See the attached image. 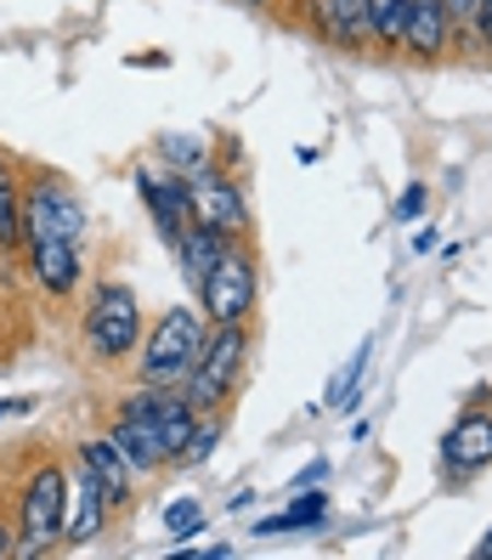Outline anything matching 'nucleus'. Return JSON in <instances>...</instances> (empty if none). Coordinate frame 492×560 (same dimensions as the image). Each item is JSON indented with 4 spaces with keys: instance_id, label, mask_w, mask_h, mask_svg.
<instances>
[{
    "instance_id": "nucleus-1",
    "label": "nucleus",
    "mask_w": 492,
    "mask_h": 560,
    "mask_svg": "<svg viewBox=\"0 0 492 560\" xmlns=\"http://www.w3.org/2000/svg\"><path fill=\"white\" fill-rule=\"evenodd\" d=\"M23 255L28 278L46 294H74L85 278V199L62 176L23 187Z\"/></svg>"
},
{
    "instance_id": "nucleus-2",
    "label": "nucleus",
    "mask_w": 492,
    "mask_h": 560,
    "mask_svg": "<svg viewBox=\"0 0 492 560\" xmlns=\"http://www.w3.org/2000/svg\"><path fill=\"white\" fill-rule=\"evenodd\" d=\"M192 424H199V408L187 402L181 385H142V390H130V397L119 402L108 436L130 458V470L153 476V470H164V465L181 458Z\"/></svg>"
},
{
    "instance_id": "nucleus-3",
    "label": "nucleus",
    "mask_w": 492,
    "mask_h": 560,
    "mask_svg": "<svg viewBox=\"0 0 492 560\" xmlns=\"http://www.w3.org/2000/svg\"><path fill=\"white\" fill-rule=\"evenodd\" d=\"M204 340H210L204 306H171L153 323V335L137 357L142 385H187V374L199 369V357H204Z\"/></svg>"
},
{
    "instance_id": "nucleus-4",
    "label": "nucleus",
    "mask_w": 492,
    "mask_h": 560,
    "mask_svg": "<svg viewBox=\"0 0 492 560\" xmlns=\"http://www.w3.org/2000/svg\"><path fill=\"white\" fill-rule=\"evenodd\" d=\"M142 340V306H137V289L103 278L85 301V346L96 362H125Z\"/></svg>"
},
{
    "instance_id": "nucleus-5",
    "label": "nucleus",
    "mask_w": 492,
    "mask_h": 560,
    "mask_svg": "<svg viewBox=\"0 0 492 560\" xmlns=\"http://www.w3.org/2000/svg\"><path fill=\"white\" fill-rule=\"evenodd\" d=\"M244 357H249V328L244 323H210V340H204V357L199 369L187 374V402L199 413H221V402L233 397V385L244 374Z\"/></svg>"
},
{
    "instance_id": "nucleus-6",
    "label": "nucleus",
    "mask_w": 492,
    "mask_h": 560,
    "mask_svg": "<svg viewBox=\"0 0 492 560\" xmlns=\"http://www.w3.org/2000/svg\"><path fill=\"white\" fill-rule=\"evenodd\" d=\"M74 499V487H69V470H57V465H46V470H35L28 476V487H23V510H17V549L23 555H40V549H51L62 533H69V504Z\"/></svg>"
},
{
    "instance_id": "nucleus-7",
    "label": "nucleus",
    "mask_w": 492,
    "mask_h": 560,
    "mask_svg": "<svg viewBox=\"0 0 492 560\" xmlns=\"http://www.w3.org/2000/svg\"><path fill=\"white\" fill-rule=\"evenodd\" d=\"M255 289H260V278H255V255H249L244 244H226V255L204 272V283L192 289V294H199V306H204L210 323H249V312H255Z\"/></svg>"
},
{
    "instance_id": "nucleus-8",
    "label": "nucleus",
    "mask_w": 492,
    "mask_h": 560,
    "mask_svg": "<svg viewBox=\"0 0 492 560\" xmlns=\"http://www.w3.org/2000/svg\"><path fill=\"white\" fill-rule=\"evenodd\" d=\"M187 192H192V221H199V226H210V233H226V238H244V233H249L244 192L233 187V176H221L215 164L187 171Z\"/></svg>"
},
{
    "instance_id": "nucleus-9",
    "label": "nucleus",
    "mask_w": 492,
    "mask_h": 560,
    "mask_svg": "<svg viewBox=\"0 0 492 560\" xmlns=\"http://www.w3.org/2000/svg\"><path fill=\"white\" fill-rule=\"evenodd\" d=\"M137 192L153 215V226L164 233V244H176L187 226H192V192L181 171H164V164H142L137 171Z\"/></svg>"
},
{
    "instance_id": "nucleus-10",
    "label": "nucleus",
    "mask_w": 492,
    "mask_h": 560,
    "mask_svg": "<svg viewBox=\"0 0 492 560\" xmlns=\"http://www.w3.org/2000/svg\"><path fill=\"white\" fill-rule=\"evenodd\" d=\"M442 465L453 476H470L492 465V413L487 408H465L453 419V431L442 436Z\"/></svg>"
},
{
    "instance_id": "nucleus-11",
    "label": "nucleus",
    "mask_w": 492,
    "mask_h": 560,
    "mask_svg": "<svg viewBox=\"0 0 492 560\" xmlns=\"http://www.w3.org/2000/svg\"><path fill=\"white\" fill-rule=\"evenodd\" d=\"M69 487H74V515H69V533H62V538H69V544H91V538H103V521H108V492L103 487H96V476L80 465V458H74V470H69Z\"/></svg>"
},
{
    "instance_id": "nucleus-12",
    "label": "nucleus",
    "mask_w": 492,
    "mask_h": 560,
    "mask_svg": "<svg viewBox=\"0 0 492 560\" xmlns=\"http://www.w3.org/2000/svg\"><path fill=\"white\" fill-rule=\"evenodd\" d=\"M447 35H453V18H447V0H408V28H402V46L431 62L447 51Z\"/></svg>"
},
{
    "instance_id": "nucleus-13",
    "label": "nucleus",
    "mask_w": 492,
    "mask_h": 560,
    "mask_svg": "<svg viewBox=\"0 0 492 560\" xmlns=\"http://www.w3.org/2000/svg\"><path fill=\"white\" fill-rule=\"evenodd\" d=\"M74 458H80V465L96 476V487L108 492V504H114V510H119V504H130V476H137V470H130V458L119 453V442H114V436L74 447Z\"/></svg>"
},
{
    "instance_id": "nucleus-14",
    "label": "nucleus",
    "mask_w": 492,
    "mask_h": 560,
    "mask_svg": "<svg viewBox=\"0 0 492 560\" xmlns=\"http://www.w3.org/2000/svg\"><path fill=\"white\" fill-rule=\"evenodd\" d=\"M226 244H238V238H226V233H210V226H199V221H192L187 233L176 238V255H181V278H187L192 289H199V283H204V272H210L215 260L226 255Z\"/></svg>"
},
{
    "instance_id": "nucleus-15",
    "label": "nucleus",
    "mask_w": 492,
    "mask_h": 560,
    "mask_svg": "<svg viewBox=\"0 0 492 560\" xmlns=\"http://www.w3.org/2000/svg\"><path fill=\"white\" fill-rule=\"evenodd\" d=\"M323 7V28L335 46H363L374 40V7L368 0H317Z\"/></svg>"
},
{
    "instance_id": "nucleus-16",
    "label": "nucleus",
    "mask_w": 492,
    "mask_h": 560,
    "mask_svg": "<svg viewBox=\"0 0 492 560\" xmlns=\"http://www.w3.org/2000/svg\"><path fill=\"white\" fill-rule=\"evenodd\" d=\"M0 249H23V187L7 153H0Z\"/></svg>"
},
{
    "instance_id": "nucleus-17",
    "label": "nucleus",
    "mask_w": 492,
    "mask_h": 560,
    "mask_svg": "<svg viewBox=\"0 0 492 560\" xmlns=\"http://www.w3.org/2000/svg\"><path fill=\"white\" fill-rule=\"evenodd\" d=\"M328 515V499H323V492H306V499H294L283 515H267V521H260L255 526V538H272V533H301V526H317Z\"/></svg>"
},
{
    "instance_id": "nucleus-18",
    "label": "nucleus",
    "mask_w": 492,
    "mask_h": 560,
    "mask_svg": "<svg viewBox=\"0 0 492 560\" xmlns=\"http://www.w3.org/2000/svg\"><path fill=\"white\" fill-rule=\"evenodd\" d=\"M368 357H374V340L356 346V357H351L345 369L335 374V385H328V397H323L328 408H340V413H345V408L356 402V390H363V374H368Z\"/></svg>"
},
{
    "instance_id": "nucleus-19",
    "label": "nucleus",
    "mask_w": 492,
    "mask_h": 560,
    "mask_svg": "<svg viewBox=\"0 0 492 560\" xmlns=\"http://www.w3.org/2000/svg\"><path fill=\"white\" fill-rule=\"evenodd\" d=\"M368 7H374V40H379V46H402L408 0H368Z\"/></svg>"
},
{
    "instance_id": "nucleus-20",
    "label": "nucleus",
    "mask_w": 492,
    "mask_h": 560,
    "mask_svg": "<svg viewBox=\"0 0 492 560\" xmlns=\"http://www.w3.org/2000/svg\"><path fill=\"white\" fill-rule=\"evenodd\" d=\"M215 442H221V424H215V413H199V424H192V436H187V447H181V458H176V465H181V470L204 465Z\"/></svg>"
},
{
    "instance_id": "nucleus-21",
    "label": "nucleus",
    "mask_w": 492,
    "mask_h": 560,
    "mask_svg": "<svg viewBox=\"0 0 492 560\" xmlns=\"http://www.w3.org/2000/svg\"><path fill=\"white\" fill-rule=\"evenodd\" d=\"M159 153L171 159L181 176H187V171H199V164H210V159H204V142H199V137H181V130H171V137H159Z\"/></svg>"
},
{
    "instance_id": "nucleus-22",
    "label": "nucleus",
    "mask_w": 492,
    "mask_h": 560,
    "mask_svg": "<svg viewBox=\"0 0 492 560\" xmlns=\"http://www.w3.org/2000/svg\"><path fill=\"white\" fill-rule=\"evenodd\" d=\"M164 526H171V538H199L204 533V510L192 504V499H181V504L164 510Z\"/></svg>"
},
{
    "instance_id": "nucleus-23",
    "label": "nucleus",
    "mask_w": 492,
    "mask_h": 560,
    "mask_svg": "<svg viewBox=\"0 0 492 560\" xmlns=\"http://www.w3.org/2000/svg\"><path fill=\"white\" fill-rule=\"evenodd\" d=\"M470 28H476V40L492 51V0H476V18H470Z\"/></svg>"
},
{
    "instance_id": "nucleus-24",
    "label": "nucleus",
    "mask_w": 492,
    "mask_h": 560,
    "mask_svg": "<svg viewBox=\"0 0 492 560\" xmlns=\"http://www.w3.org/2000/svg\"><path fill=\"white\" fill-rule=\"evenodd\" d=\"M419 210H424V187H408V199L397 205V221H413Z\"/></svg>"
},
{
    "instance_id": "nucleus-25",
    "label": "nucleus",
    "mask_w": 492,
    "mask_h": 560,
    "mask_svg": "<svg viewBox=\"0 0 492 560\" xmlns=\"http://www.w3.org/2000/svg\"><path fill=\"white\" fill-rule=\"evenodd\" d=\"M17 544H12V533H7V526H0V555H12Z\"/></svg>"
},
{
    "instance_id": "nucleus-26",
    "label": "nucleus",
    "mask_w": 492,
    "mask_h": 560,
    "mask_svg": "<svg viewBox=\"0 0 492 560\" xmlns=\"http://www.w3.org/2000/svg\"><path fill=\"white\" fill-rule=\"evenodd\" d=\"M476 555H481V560H492V533H487V538L476 544Z\"/></svg>"
},
{
    "instance_id": "nucleus-27",
    "label": "nucleus",
    "mask_w": 492,
    "mask_h": 560,
    "mask_svg": "<svg viewBox=\"0 0 492 560\" xmlns=\"http://www.w3.org/2000/svg\"><path fill=\"white\" fill-rule=\"evenodd\" d=\"M249 7H267V0H249Z\"/></svg>"
}]
</instances>
